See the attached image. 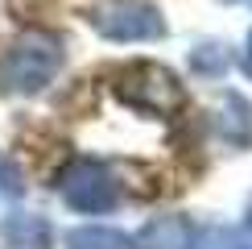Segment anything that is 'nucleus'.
Instances as JSON below:
<instances>
[{"mask_svg":"<svg viewBox=\"0 0 252 249\" xmlns=\"http://www.w3.org/2000/svg\"><path fill=\"white\" fill-rule=\"evenodd\" d=\"M62 42L50 29H25L8 42L0 54V91L8 96H33L62 71Z\"/></svg>","mask_w":252,"mask_h":249,"instance_id":"obj_1","label":"nucleus"},{"mask_svg":"<svg viewBox=\"0 0 252 249\" xmlns=\"http://www.w3.org/2000/svg\"><path fill=\"white\" fill-rule=\"evenodd\" d=\"M87 21L108 42H153L165 34L161 13L145 0H99L87 13Z\"/></svg>","mask_w":252,"mask_h":249,"instance_id":"obj_2","label":"nucleus"},{"mask_svg":"<svg viewBox=\"0 0 252 249\" xmlns=\"http://www.w3.org/2000/svg\"><path fill=\"white\" fill-rule=\"evenodd\" d=\"M58 195L66 208L75 212H108L116 204V179L108 174V166L95 162V158H75L58 170Z\"/></svg>","mask_w":252,"mask_h":249,"instance_id":"obj_3","label":"nucleus"},{"mask_svg":"<svg viewBox=\"0 0 252 249\" xmlns=\"http://www.w3.org/2000/svg\"><path fill=\"white\" fill-rule=\"evenodd\" d=\"M120 100H128L132 108H145V112H157V117H165V112H178L182 108V83H178L165 67H157V62H136L120 75Z\"/></svg>","mask_w":252,"mask_h":249,"instance_id":"obj_4","label":"nucleus"},{"mask_svg":"<svg viewBox=\"0 0 252 249\" xmlns=\"http://www.w3.org/2000/svg\"><path fill=\"white\" fill-rule=\"evenodd\" d=\"M136 249H194V228L186 216H157L136 233Z\"/></svg>","mask_w":252,"mask_h":249,"instance_id":"obj_5","label":"nucleus"},{"mask_svg":"<svg viewBox=\"0 0 252 249\" xmlns=\"http://www.w3.org/2000/svg\"><path fill=\"white\" fill-rule=\"evenodd\" d=\"M0 237L13 249H50V224L33 212H13L0 224Z\"/></svg>","mask_w":252,"mask_h":249,"instance_id":"obj_6","label":"nucleus"},{"mask_svg":"<svg viewBox=\"0 0 252 249\" xmlns=\"http://www.w3.org/2000/svg\"><path fill=\"white\" fill-rule=\"evenodd\" d=\"M66 249H128V237H124L120 228L83 224L75 233H66Z\"/></svg>","mask_w":252,"mask_h":249,"instance_id":"obj_7","label":"nucleus"},{"mask_svg":"<svg viewBox=\"0 0 252 249\" xmlns=\"http://www.w3.org/2000/svg\"><path fill=\"white\" fill-rule=\"evenodd\" d=\"M194 249H232V245H227V241H223L219 233H211V237H207L203 245H194Z\"/></svg>","mask_w":252,"mask_h":249,"instance_id":"obj_8","label":"nucleus"},{"mask_svg":"<svg viewBox=\"0 0 252 249\" xmlns=\"http://www.w3.org/2000/svg\"><path fill=\"white\" fill-rule=\"evenodd\" d=\"M0 187H4V174H0Z\"/></svg>","mask_w":252,"mask_h":249,"instance_id":"obj_9","label":"nucleus"},{"mask_svg":"<svg viewBox=\"0 0 252 249\" xmlns=\"http://www.w3.org/2000/svg\"><path fill=\"white\" fill-rule=\"evenodd\" d=\"M248 4H252V0H248Z\"/></svg>","mask_w":252,"mask_h":249,"instance_id":"obj_10","label":"nucleus"}]
</instances>
